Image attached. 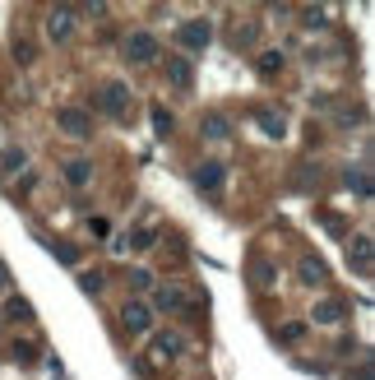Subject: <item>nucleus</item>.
<instances>
[{
    "label": "nucleus",
    "mask_w": 375,
    "mask_h": 380,
    "mask_svg": "<svg viewBox=\"0 0 375 380\" xmlns=\"http://www.w3.org/2000/svg\"><path fill=\"white\" fill-rule=\"evenodd\" d=\"M130 84H121V79H107L98 89V112L102 116H111V121H125L130 116Z\"/></svg>",
    "instance_id": "nucleus-1"
},
{
    "label": "nucleus",
    "mask_w": 375,
    "mask_h": 380,
    "mask_svg": "<svg viewBox=\"0 0 375 380\" xmlns=\"http://www.w3.org/2000/svg\"><path fill=\"white\" fill-rule=\"evenodd\" d=\"M177 42L186 46V51H209V42H213V23L209 19H186L177 28Z\"/></svg>",
    "instance_id": "nucleus-2"
},
{
    "label": "nucleus",
    "mask_w": 375,
    "mask_h": 380,
    "mask_svg": "<svg viewBox=\"0 0 375 380\" xmlns=\"http://www.w3.org/2000/svg\"><path fill=\"white\" fill-rule=\"evenodd\" d=\"M125 61H130V65H153L158 61V37L153 33H130L125 37Z\"/></svg>",
    "instance_id": "nucleus-3"
},
{
    "label": "nucleus",
    "mask_w": 375,
    "mask_h": 380,
    "mask_svg": "<svg viewBox=\"0 0 375 380\" xmlns=\"http://www.w3.org/2000/svg\"><path fill=\"white\" fill-rule=\"evenodd\" d=\"M121 324H125V334H148L153 329V306L148 302H125V311H121Z\"/></svg>",
    "instance_id": "nucleus-4"
},
{
    "label": "nucleus",
    "mask_w": 375,
    "mask_h": 380,
    "mask_svg": "<svg viewBox=\"0 0 375 380\" xmlns=\"http://www.w3.org/2000/svg\"><path fill=\"white\" fill-rule=\"evenodd\" d=\"M56 125L65 134H75V139H89L93 134V116L84 112V107H61V112H56Z\"/></svg>",
    "instance_id": "nucleus-5"
},
{
    "label": "nucleus",
    "mask_w": 375,
    "mask_h": 380,
    "mask_svg": "<svg viewBox=\"0 0 375 380\" xmlns=\"http://www.w3.org/2000/svg\"><path fill=\"white\" fill-rule=\"evenodd\" d=\"M46 37H51V42H70V37H75V10H70V5H56V10L46 14Z\"/></svg>",
    "instance_id": "nucleus-6"
},
{
    "label": "nucleus",
    "mask_w": 375,
    "mask_h": 380,
    "mask_svg": "<svg viewBox=\"0 0 375 380\" xmlns=\"http://www.w3.org/2000/svg\"><path fill=\"white\" fill-rule=\"evenodd\" d=\"M222 181H227V167H222L218 158H209V163H199V172H195V186H199V190H209V195H218V190H222Z\"/></svg>",
    "instance_id": "nucleus-7"
},
{
    "label": "nucleus",
    "mask_w": 375,
    "mask_h": 380,
    "mask_svg": "<svg viewBox=\"0 0 375 380\" xmlns=\"http://www.w3.org/2000/svg\"><path fill=\"white\" fill-rule=\"evenodd\" d=\"M172 357H181V338H177V334H158L148 362H153V367H163V362H172Z\"/></svg>",
    "instance_id": "nucleus-8"
},
{
    "label": "nucleus",
    "mask_w": 375,
    "mask_h": 380,
    "mask_svg": "<svg viewBox=\"0 0 375 380\" xmlns=\"http://www.w3.org/2000/svg\"><path fill=\"white\" fill-rule=\"evenodd\" d=\"M199 134H204V139H232V121L218 116V112H209L204 121H199Z\"/></svg>",
    "instance_id": "nucleus-9"
},
{
    "label": "nucleus",
    "mask_w": 375,
    "mask_h": 380,
    "mask_svg": "<svg viewBox=\"0 0 375 380\" xmlns=\"http://www.w3.org/2000/svg\"><path fill=\"white\" fill-rule=\"evenodd\" d=\"M348 255H352V265H357V269H371V255H375L371 236H366V232H357L352 241H348Z\"/></svg>",
    "instance_id": "nucleus-10"
},
{
    "label": "nucleus",
    "mask_w": 375,
    "mask_h": 380,
    "mask_svg": "<svg viewBox=\"0 0 375 380\" xmlns=\"http://www.w3.org/2000/svg\"><path fill=\"white\" fill-rule=\"evenodd\" d=\"M343 315H348V306L329 297V302H315V315H310V320H315V324H338Z\"/></svg>",
    "instance_id": "nucleus-11"
},
{
    "label": "nucleus",
    "mask_w": 375,
    "mask_h": 380,
    "mask_svg": "<svg viewBox=\"0 0 375 380\" xmlns=\"http://www.w3.org/2000/svg\"><path fill=\"white\" fill-rule=\"evenodd\" d=\"M297 274H301V283H310V288H320V283L329 279V269H324L315 255H306V260H301V269H297Z\"/></svg>",
    "instance_id": "nucleus-12"
},
{
    "label": "nucleus",
    "mask_w": 375,
    "mask_h": 380,
    "mask_svg": "<svg viewBox=\"0 0 375 380\" xmlns=\"http://www.w3.org/2000/svg\"><path fill=\"white\" fill-rule=\"evenodd\" d=\"M283 65H287V56H283V51H260V61H255V70H260L265 79L283 75Z\"/></svg>",
    "instance_id": "nucleus-13"
},
{
    "label": "nucleus",
    "mask_w": 375,
    "mask_h": 380,
    "mask_svg": "<svg viewBox=\"0 0 375 380\" xmlns=\"http://www.w3.org/2000/svg\"><path fill=\"white\" fill-rule=\"evenodd\" d=\"M23 167H28V148H5V153H0V177L23 172Z\"/></svg>",
    "instance_id": "nucleus-14"
},
{
    "label": "nucleus",
    "mask_w": 375,
    "mask_h": 380,
    "mask_svg": "<svg viewBox=\"0 0 375 380\" xmlns=\"http://www.w3.org/2000/svg\"><path fill=\"white\" fill-rule=\"evenodd\" d=\"M33 302H23V297H14V292H10V302H5V320H14V324H19V320H33Z\"/></svg>",
    "instance_id": "nucleus-15"
},
{
    "label": "nucleus",
    "mask_w": 375,
    "mask_h": 380,
    "mask_svg": "<svg viewBox=\"0 0 375 380\" xmlns=\"http://www.w3.org/2000/svg\"><path fill=\"white\" fill-rule=\"evenodd\" d=\"M167 79H172L177 89H190V61L172 56V61H167Z\"/></svg>",
    "instance_id": "nucleus-16"
},
{
    "label": "nucleus",
    "mask_w": 375,
    "mask_h": 380,
    "mask_svg": "<svg viewBox=\"0 0 375 380\" xmlns=\"http://www.w3.org/2000/svg\"><path fill=\"white\" fill-rule=\"evenodd\" d=\"M343 181H348V190H352V195H362V200H366V195H371V172H366V167H348V177H343Z\"/></svg>",
    "instance_id": "nucleus-17"
},
{
    "label": "nucleus",
    "mask_w": 375,
    "mask_h": 380,
    "mask_svg": "<svg viewBox=\"0 0 375 380\" xmlns=\"http://www.w3.org/2000/svg\"><path fill=\"white\" fill-rule=\"evenodd\" d=\"M250 279L260 283V288H269V283H278V269L269 265V260H250Z\"/></svg>",
    "instance_id": "nucleus-18"
},
{
    "label": "nucleus",
    "mask_w": 375,
    "mask_h": 380,
    "mask_svg": "<svg viewBox=\"0 0 375 380\" xmlns=\"http://www.w3.org/2000/svg\"><path fill=\"white\" fill-rule=\"evenodd\" d=\"M260 130H265V134H274V139H283V134H287V121H283V112H260Z\"/></svg>",
    "instance_id": "nucleus-19"
},
{
    "label": "nucleus",
    "mask_w": 375,
    "mask_h": 380,
    "mask_svg": "<svg viewBox=\"0 0 375 380\" xmlns=\"http://www.w3.org/2000/svg\"><path fill=\"white\" fill-rule=\"evenodd\" d=\"M153 306H158V311H172V315H177V311H186L181 292H172V288H163V292H158V297H153Z\"/></svg>",
    "instance_id": "nucleus-20"
},
{
    "label": "nucleus",
    "mask_w": 375,
    "mask_h": 380,
    "mask_svg": "<svg viewBox=\"0 0 375 380\" xmlns=\"http://www.w3.org/2000/svg\"><path fill=\"white\" fill-rule=\"evenodd\" d=\"M301 338H306V324H301V320H287L283 329H278V343H287V348L301 343Z\"/></svg>",
    "instance_id": "nucleus-21"
},
{
    "label": "nucleus",
    "mask_w": 375,
    "mask_h": 380,
    "mask_svg": "<svg viewBox=\"0 0 375 380\" xmlns=\"http://www.w3.org/2000/svg\"><path fill=\"white\" fill-rule=\"evenodd\" d=\"M79 288L89 292V297H98V292H102V288H107V279H102L98 269H93V274H79Z\"/></svg>",
    "instance_id": "nucleus-22"
},
{
    "label": "nucleus",
    "mask_w": 375,
    "mask_h": 380,
    "mask_svg": "<svg viewBox=\"0 0 375 380\" xmlns=\"http://www.w3.org/2000/svg\"><path fill=\"white\" fill-rule=\"evenodd\" d=\"M51 255L61 260V265H79V251L70 246V241H51Z\"/></svg>",
    "instance_id": "nucleus-23"
},
{
    "label": "nucleus",
    "mask_w": 375,
    "mask_h": 380,
    "mask_svg": "<svg viewBox=\"0 0 375 380\" xmlns=\"http://www.w3.org/2000/svg\"><path fill=\"white\" fill-rule=\"evenodd\" d=\"M65 177H70V186H84V181L93 177V167H89V163H70V167H65Z\"/></svg>",
    "instance_id": "nucleus-24"
},
{
    "label": "nucleus",
    "mask_w": 375,
    "mask_h": 380,
    "mask_svg": "<svg viewBox=\"0 0 375 380\" xmlns=\"http://www.w3.org/2000/svg\"><path fill=\"white\" fill-rule=\"evenodd\" d=\"M172 125H177V121H172V112H167V107H153V130L158 134H172Z\"/></svg>",
    "instance_id": "nucleus-25"
},
{
    "label": "nucleus",
    "mask_w": 375,
    "mask_h": 380,
    "mask_svg": "<svg viewBox=\"0 0 375 380\" xmlns=\"http://www.w3.org/2000/svg\"><path fill=\"white\" fill-rule=\"evenodd\" d=\"M14 61H19V65H33V61H37L33 42H19V37H14Z\"/></svg>",
    "instance_id": "nucleus-26"
},
{
    "label": "nucleus",
    "mask_w": 375,
    "mask_h": 380,
    "mask_svg": "<svg viewBox=\"0 0 375 380\" xmlns=\"http://www.w3.org/2000/svg\"><path fill=\"white\" fill-rule=\"evenodd\" d=\"M130 288H134V292H148V288H153V274H148V269H134V274H130Z\"/></svg>",
    "instance_id": "nucleus-27"
},
{
    "label": "nucleus",
    "mask_w": 375,
    "mask_h": 380,
    "mask_svg": "<svg viewBox=\"0 0 375 380\" xmlns=\"http://www.w3.org/2000/svg\"><path fill=\"white\" fill-rule=\"evenodd\" d=\"M301 23H306V28H324L329 14H324V10H301Z\"/></svg>",
    "instance_id": "nucleus-28"
},
{
    "label": "nucleus",
    "mask_w": 375,
    "mask_h": 380,
    "mask_svg": "<svg viewBox=\"0 0 375 380\" xmlns=\"http://www.w3.org/2000/svg\"><path fill=\"white\" fill-rule=\"evenodd\" d=\"M232 42H236V51H250V46H255V28H236Z\"/></svg>",
    "instance_id": "nucleus-29"
},
{
    "label": "nucleus",
    "mask_w": 375,
    "mask_h": 380,
    "mask_svg": "<svg viewBox=\"0 0 375 380\" xmlns=\"http://www.w3.org/2000/svg\"><path fill=\"white\" fill-rule=\"evenodd\" d=\"M89 232L98 236V241H107V232H111V227H107V218H89Z\"/></svg>",
    "instance_id": "nucleus-30"
},
{
    "label": "nucleus",
    "mask_w": 375,
    "mask_h": 380,
    "mask_svg": "<svg viewBox=\"0 0 375 380\" xmlns=\"http://www.w3.org/2000/svg\"><path fill=\"white\" fill-rule=\"evenodd\" d=\"M130 246H134V251H148V246H153V232H134Z\"/></svg>",
    "instance_id": "nucleus-31"
},
{
    "label": "nucleus",
    "mask_w": 375,
    "mask_h": 380,
    "mask_svg": "<svg viewBox=\"0 0 375 380\" xmlns=\"http://www.w3.org/2000/svg\"><path fill=\"white\" fill-rule=\"evenodd\" d=\"M10 288H14V279H10V265L0 260V292H10Z\"/></svg>",
    "instance_id": "nucleus-32"
},
{
    "label": "nucleus",
    "mask_w": 375,
    "mask_h": 380,
    "mask_svg": "<svg viewBox=\"0 0 375 380\" xmlns=\"http://www.w3.org/2000/svg\"><path fill=\"white\" fill-rule=\"evenodd\" d=\"M84 14H89V19H102V14H107V5H98V0H89V5H84Z\"/></svg>",
    "instance_id": "nucleus-33"
}]
</instances>
